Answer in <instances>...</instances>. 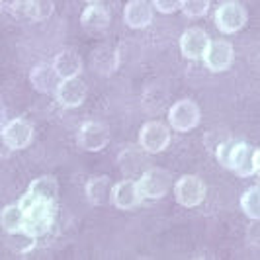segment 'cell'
Returning <instances> with one entry per match:
<instances>
[{"label": "cell", "mask_w": 260, "mask_h": 260, "mask_svg": "<svg viewBox=\"0 0 260 260\" xmlns=\"http://www.w3.org/2000/svg\"><path fill=\"white\" fill-rule=\"evenodd\" d=\"M14 151L10 149V145L6 143V139H4V135H2V129H0V160H4V158H8V156L12 155Z\"/></svg>", "instance_id": "cell-27"}, {"label": "cell", "mask_w": 260, "mask_h": 260, "mask_svg": "<svg viewBox=\"0 0 260 260\" xmlns=\"http://www.w3.org/2000/svg\"><path fill=\"white\" fill-rule=\"evenodd\" d=\"M10 12L20 22L29 20V0H14L12 4H10Z\"/></svg>", "instance_id": "cell-25"}, {"label": "cell", "mask_w": 260, "mask_h": 260, "mask_svg": "<svg viewBox=\"0 0 260 260\" xmlns=\"http://www.w3.org/2000/svg\"><path fill=\"white\" fill-rule=\"evenodd\" d=\"M4 123H6V110H4V106L0 104V129H2Z\"/></svg>", "instance_id": "cell-28"}, {"label": "cell", "mask_w": 260, "mask_h": 260, "mask_svg": "<svg viewBox=\"0 0 260 260\" xmlns=\"http://www.w3.org/2000/svg\"><path fill=\"white\" fill-rule=\"evenodd\" d=\"M123 20L131 29H143L153 22V4L149 0H129L123 10Z\"/></svg>", "instance_id": "cell-14"}, {"label": "cell", "mask_w": 260, "mask_h": 260, "mask_svg": "<svg viewBox=\"0 0 260 260\" xmlns=\"http://www.w3.org/2000/svg\"><path fill=\"white\" fill-rule=\"evenodd\" d=\"M180 10L188 18H202L209 10V0H182L180 2Z\"/></svg>", "instance_id": "cell-24"}, {"label": "cell", "mask_w": 260, "mask_h": 260, "mask_svg": "<svg viewBox=\"0 0 260 260\" xmlns=\"http://www.w3.org/2000/svg\"><path fill=\"white\" fill-rule=\"evenodd\" d=\"M248 14L245 6L237 0H227L215 10V26L223 34H235L247 26Z\"/></svg>", "instance_id": "cell-5"}, {"label": "cell", "mask_w": 260, "mask_h": 260, "mask_svg": "<svg viewBox=\"0 0 260 260\" xmlns=\"http://www.w3.org/2000/svg\"><path fill=\"white\" fill-rule=\"evenodd\" d=\"M108 143H110V127L102 121H86L78 131V145L88 153H98L106 149Z\"/></svg>", "instance_id": "cell-9"}, {"label": "cell", "mask_w": 260, "mask_h": 260, "mask_svg": "<svg viewBox=\"0 0 260 260\" xmlns=\"http://www.w3.org/2000/svg\"><path fill=\"white\" fill-rule=\"evenodd\" d=\"M57 102L65 108H78L86 100V84L80 77L61 78L55 88Z\"/></svg>", "instance_id": "cell-10"}, {"label": "cell", "mask_w": 260, "mask_h": 260, "mask_svg": "<svg viewBox=\"0 0 260 260\" xmlns=\"http://www.w3.org/2000/svg\"><path fill=\"white\" fill-rule=\"evenodd\" d=\"M141 194L135 180H121L117 184H112V192H110V204L116 206L117 209H133L135 206L141 204Z\"/></svg>", "instance_id": "cell-12"}, {"label": "cell", "mask_w": 260, "mask_h": 260, "mask_svg": "<svg viewBox=\"0 0 260 260\" xmlns=\"http://www.w3.org/2000/svg\"><path fill=\"white\" fill-rule=\"evenodd\" d=\"M22 213H24V229L22 233L29 239H38L41 235H45L51 229L55 221V202L51 200H43L36 198L29 192L22 196V200L18 202Z\"/></svg>", "instance_id": "cell-1"}, {"label": "cell", "mask_w": 260, "mask_h": 260, "mask_svg": "<svg viewBox=\"0 0 260 260\" xmlns=\"http://www.w3.org/2000/svg\"><path fill=\"white\" fill-rule=\"evenodd\" d=\"M2 135L12 151H22L34 139V127L26 119H12L2 125Z\"/></svg>", "instance_id": "cell-11"}, {"label": "cell", "mask_w": 260, "mask_h": 260, "mask_svg": "<svg viewBox=\"0 0 260 260\" xmlns=\"http://www.w3.org/2000/svg\"><path fill=\"white\" fill-rule=\"evenodd\" d=\"M231 169L241 178H248L260 172V151L256 147L245 141H235L229 153V165Z\"/></svg>", "instance_id": "cell-2"}, {"label": "cell", "mask_w": 260, "mask_h": 260, "mask_svg": "<svg viewBox=\"0 0 260 260\" xmlns=\"http://www.w3.org/2000/svg\"><path fill=\"white\" fill-rule=\"evenodd\" d=\"M174 198L184 208L200 206L206 198V184L194 174H184L182 178L174 184Z\"/></svg>", "instance_id": "cell-7"}, {"label": "cell", "mask_w": 260, "mask_h": 260, "mask_svg": "<svg viewBox=\"0 0 260 260\" xmlns=\"http://www.w3.org/2000/svg\"><path fill=\"white\" fill-rule=\"evenodd\" d=\"M80 24L90 34H100V31H104L106 27L110 26V12L106 10L104 6H100V2H94L82 12Z\"/></svg>", "instance_id": "cell-16"}, {"label": "cell", "mask_w": 260, "mask_h": 260, "mask_svg": "<svg viewBox=\"0 0 260 260\" xmlns=\"http://www.w3.org/2000/svg\"><path fill=\"white\" fill-rule=\"evenodd\" d=\"M170 143V129L162 121H147L139 131V145L147 155L162 153Z\"/></svg>", "instance_id": "cell-6"}, {"label": "cell", "mask_w": 260, "mask_h": 260, "mask_svg": "<svg viewBox=\"0 0 260 260\" xmlns=\"http://www.w3.org/2000/svg\"><path fill=\"white\" fill-rule=\"evenodd\" d=\"M241 209L245 211L248 219L258 221L260 219V188L258 186H250L247 192L241 198Z\"/></svg>", "instance_id": "cell-22"}, {"label": "cell", "mask_w": 260, "mask_h": 260, "mask_svg": "<svg viewBox=\"0 0 260 260\" xmlns=\"http://www.w3.org/2000/svg\"><path fill=\"white\" fill-rule=\"evenodd\" d=\"M180 2L182 0H153V6L160 14H172L180 8Z\"/></svg>", "instance_id": "cell-26"}, {"label": "cell", "mask_w": 260, "mask_h": 260, "mask_svg": "<svg viewBox=\"0 0 260 260\" xmlns=\"http://www.w3.org/2000/svg\"><path fill=\"white\" fill-rule=\"evenodd\" d=\"M53 69L59 78H69V77H78L82 71V59L75 49H63L55 57L53 61Z\"/></svg>", "instance_id": "cell-17"}, {"label": "cell", "mask_w": 260, "mask_h": 260, "mask_svg": "<svg viewBox=\"0 0 260 260\" xmlns=\"http://www.w3.org/2000/svg\"><path fill=\"white\" fill-rule=\"evenodd\" d=\"M170 186H172V174L165 169H149L141 174V178L137 180V188L141 198L147 200H158L162 196L169 194Z\"/></svg>", "instance_id": "cell-3"}, {"label": "cell", "mask_w": 260, "mask_h": 260, "mask_svg": "<svg viewBox=\"0 0 260 260\" xmlns=\"http://www.w3.org/2000/svg\"><path fill=\"white\" fill-rule=\"evenodd\" d=\"M27 192L36 198H43V200H51L55 202L57 200V194H59V182L55 176H39L36 180H31Z\"/></svg>", "instance_id": "cell-21"}, {"label": "cell", "mask_w": 260, "mask_h": 260, "mask_svg": "<svg viewBox=\"0 0 260 260\" xmlns=\"http://www.w3.org/2000/svg\"><path fill=\"white\" fill-rule=\"evenodd\" d=\"M200 119H202V114H200V108L196 102L184 98V100H178L170 106L169 110V123L172 129L180 131V133H188L194 127L200 125Z\"/></svg>", "instance_id": "cell-4"}, {"label": "cell", "mask_w": 260, "mask_h": 260, "mask_svg": "<svg viewBox=\"0 0 260 260\" xmlns=\"http://www.w3.org/2000/svg\"><path fill=\"white\" fill-rule=\"evenodd\" d=\"M29 80H31V86L36 88L41 94H51L55 92L57 84L61 78L57 77L53 65H47V63H41V65H36L29 73Z\"/></svg>", "instance_id": "cell-15"}, {"label": "cell", "mask_w": 260, "mask_h": 260, "mask_svg": "<svg viewBox=\"0 0 260 260\" xmlns=\"http://www.w3.org/2000/svg\"><path fill=\"white\" fill-rule=\"evenodd\" d=\"M55 12V2L53 0H29V20L31 22H43L51 18Z\"/></svg>", "instance_id": "cell-23"}, {"label": "cell", "mask_w": 260, "mask_h": 260, "mask_svg": "<svg viewBox=\"0 0 260 260\" xmlns=\"http://www.w3.org/2000/svg\"><path fill=\"white\" fill-rule=\"evenodd\" d=\"M92 69L98 73V75H112L116 73L117 67H119V53L114 47H98L96 51L92 53Z\"/></svg>", "instance_id": "cell-18"}, {"label": "cell", "mask_w": 260, "mask_h": 260, "mask_svg": "<svg viewBox=\"0 0 260 260\" xmlns=\"http://www.w3.org/2000/svg\"><path fill=\"white\" fill-rule=\"evenodd\" d=\"M110 192H112V180L110 176H92L86 182V198L94 206H104L110 204Z\"/></svg>", "instance_id": "cell-19"}, {"label": "cell", "mask_w": 260, "mask_h": 260, "mask_svg": "<svg viewBox=\"0 0 260 260\" xmlns=\"http://www.w3.org/2000/svg\"><path fill=\"white\" fill-rule=\"evenodd\" d=\"M0 225L6 233L10 235H18L22 233L24 229V213H22V208L20 204H10L0 211Z\"/></svg>", "instance_id": "cell-20"}, {"label": "cell", "mask_w": 260, "mask_h": 260, "mask_svg": "<svg viewBox=\"0 0 260 260\" xmlns=\"http://www.w3.org/2000/svg\"><path fill=\"white\" fill-rule=\"evenodd\" d=\"M209 43V36L202 29V27H190L186 29L180 38V51L186 59L190 61H198L202 59V55L206 51Z\"/></svg>", "instance_id": "cell-13"}, {"label": "cell", "mask_w": 260, "mask_h": 260, "mask_svg": "<svg viewBox=\"0 0 260 260\" xmlns=\"http://www.w3.org/2000/svg\"><path fill=\"white\" fill-rule=\"evenodd\" d=\"M204 63L208 67L211 73H221V71H227L235 59V51L233 45L225 39H209L208 47L202 55Z\"/></svg>", "instance_id": "cell-8"}, {"label": "cell", "mask_w": 260, "mask_h": 260, "mask_svg": "<svg viewBox=\"0 0 260 260\" xmlns=\"http://www.w3.org/2000/svg\"><path fill=\"white\" fill-rule=\"evenodd\" d=\"M82 2H88V4H94V2H100V0H82Z\"/></svg>", "instance_id": "cell-29"}]
</instances>
